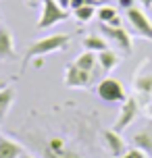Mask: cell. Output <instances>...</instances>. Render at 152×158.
<instances>
[{
    "label": "cell",
    "mask_w": 152,
    "mask_h": 158,
    "mask_svg": "<svg viewBox=\"0 0 152 158\" xmlns=\"http://www.w3.org/2000/svg\"><path fill=\"white\" fill-rule=\"evenodd\" d=\"M69 40H71V35H67V33H52V35L36 40L32 46L27 48V52H25L21 73H23L25 69L29 67V63H32L33 58H38V56H46V54H52V52L67 50V48H69Z\"/></svg>",
    "instance_id": "1"
},
{
    "label": "cell",
    "mask_w": 152,
    "mask_h": 158,
    "mask_svg": "<svg viewBox=\"0 0 152 158\" xmlns=\"http://www.w3.org/2000/svg\"><path fill=\"white\" fill-rule=\"evenodd\" d=\"M69 17V10L58 6L56 0H42V13H40V19H38V29H50L54 27L56 23L61 21H67Z\"/></svg>",
    "instance_id": "2"
},
{
    "label": "cell",
    "mask_w": 152,
    "mask_h": 158,
    "mask_svg": "<svg viewBox=\"0 0 152 158\" xmlns=\"http://www.w3.org/2000/svg\"><path fill=\"white\" fill-rule=\"evenodd\" d=\"M96 94L104 102H125V98H127L123 83H121L119 79H112V77H106L98 83Z\"/></svg>",
    "instance_id": "3"
},
{
    "label": "cell",
    "mask_w": 152,
    "mask_h": 158,
    "mask_svg": "<svg viewBox=\"0 0 152 158\" xmlns=\"http://www.w3.org/2000/svg\"><path fill=\"white\" fill-rule=\"evenodd\" d=\"M100 31H102V35L106 40H111L123 54H131V50H133V42H131V35H129V31L123 27V25H121V27H111V25L102 23V25H100Z\"/></svg>",
    "instance_id": "4"
},
{
    "label": "cell",
    "mask_w": 152,
    "mask_h": 158,
    "mask_svg": "<svg viewBox=\"0 0 152 158\" xmlns=\"http://www.w3.org/2000/svg\"><path fill=\"white\" fill-rule=\"evenodd\" d=\"M127 21L137 35H142V38L152 42V19L146 15L142 8H136V6L127 8Z\"/></svg>",
    "instance_id": "5"
},
{
    "label": "cell",
    "mask_w": 152,
    "mask_h": 158,
    "mask_svg": "<svg viewBox=\"0 0 152 158\" xmlns=\"http://www.w3.org/2000/svg\"><path fill=\"white\" fill-rule=\"evenodd\" d=\"M44 156L46 158H83L77 152L69 150L63 137H50L46 142V148H44Z\"/></svg>",
    "instance_id": "6"
},
{
    "label": "cell",
    "mask_w": 152,
    "mask_h": 158,
    "mask_svg": "<svg viewBox=\"0 0 152 158\" xmlns=\"http://www.w3.org/2000/svg\"><path fill=\"white\" fill-rule=\"evenodd\" d=\"M137 117V100L136 98H125V102L121 106V112H119V118H117V123H115V131H125L127 125H131V121Z\"/></svg>",
    "instance_id": "7"
},
{
    "label": "cell",
    "mask_w": 152,
    "mask_h": 158,
    "mask_svg": "<svg viewBox=\"0 0 152 158\" xmlns=\"http://www.w3.org/2000/svg\"><path fill=\"white\" fill-rule=\"evenodd\" d=\"M90 79H92V73L79 69L75 63H71L65 69V85L67 87H88Z\"/></svg>",
    "instance_id": "8"
},
{
    "label": "cell",
    "mask_w": 152,
    "mask_h": 158,
    "mask_svg": "<svg viewBox=\"0 0 152 158\" xmlns=\"http://www.w3.org/2000/svg\"><path fill=\"white\" fill-rule=\"evenodd\" d=\"M0 60H17V50H15V40L11 35L6 27H0Z\"/></svg>",
    "instance_id": "9"
},
{
    "label": "cell",
    "mask_w": 152,
    "mask_h": 158,
    "mask_svg": "<svg viewBox=\"0 0 152 158\" xmlns=\"http://www.w3.org/2000/svg\"><path fill=\"white\" fill-rule=\"evenodd\" d=\"M104 137V143H106V148L111 152L115 158H119L125 154V142H123V137H121L119 131H115V129H106L102 133Z\"/></svg>",
    "instance_id": "10"
},
{
    "label": "cell",
    "mask_w": 152,
    "mask_h": 158,
    "mask_svg": "<svg viewBox=\"0 0 152 158\" xmlns=\"http://www.w3.org/2000/svg\"><path fill=\"white\" fill-rule=\"evenodd\" d=\"M98 64L102 67L104 73H111L115 67H119L121 63V54L119 52H115V50H111V48H106V50H102V52H98Z\"/></svg>",
    "instance_id": "11"
},
{
    "label": "cell",
    "mask_w": 152,
    "mask_h": 158,
    "mask_svg": "<svg viewBox=\"0 0 152 158\" xmlns=\"http://www.w3.org/2000/svg\"><path fill=\"white\" fill-rule=\"evenodd\" d=\"M23 148L6 135H0V158H21Z\"/></svg>",
    "instance_id": "12"
},
{
    "label": "cell",
    "mask_w": 152,
    "mask_h": 158,
    "mask_svg": "<svg viewBox=\"0 0 152 158\" xmlns=\"http://www.w3.org/2000/svg\"><path fill=\"white\" fill-rule=\"evenodd\" d=\"M81 44H83V48H86V50H90V52H96V54L108 48V42H106V38L98 35V33H90V35H86Z\"/></svg>",
    "instance_id": "13"
},
{
    "label": "cell",
    "mask_w": 152,
    "mask_h": 158,
    "mask_svg": "<svg viewBox=\"0 0 152 158\" xmlns=\"http://www.w3.org/2000/svg\"><path fill=\"white\" fill-rule=\"evenodd\" d=\"M136 92L144 102H148V98L152 96V75H137Z\"/></svg>",
    "instance_id": "14"
},
{
    "label": "cell",
    "mask_w": 152,
    "mask_h": 158,
    "mask_svg": "<svg viewBox=\"0 0 152 158\" xmlns=\"http://www.w3.org/2000/svg\"><path fill=\"white\" fill-rule=\"evenodd\" d=\"M73 63L77 64L79 69H83V71H90L94 73V69H96V63H98V56L96 52H90V50H86V52H81Z\"/></svg>",
    "instance_id": "15"
},
{
    "label": "cell",
    "mask_w": 152,
    "mask_h": 158,
    "mask_svg": "<svg viewBox=\"0 0 152 158\" xmlns=\"http://www.w3.org/2000/svg\"><path fill=\"white\" fill-rule=\"evenodd\" d=\"M13 100H15V89L13 87L6 85L4 89H0V118L6 117V112L13 106Z\"/></svg>",
    "instance_id": "16"
},
{
    "label": "cell",
    "mask_w": 152,
    "mask_h": 158,
    "mask_svg": "<svg viewBox=\"0 0 152 158\" xmlns=\"http://www.w3.org/2000/svg\"><path fill=\"white\" fill-rule=\"evenodd\" d=\"M133 143H136L137 150L146 152V154H152V135L148 131H140V133L133 135Z\"/></svg>",
    "instance_id": "17"
},
{
    "label": "cell",
    "mask_w": 152,
    "mask_h": 158,
    "mask_svg": "<svg viewBox=\"0 0 152 158\" xmlns=\"http://www.w3.org/2000/svg\"><path fill=\"white\" fill-rule=\"evenodd\" d=\"M115 17H119V6H112V4H102L98 6V21L100 23H111Z\"/></svg>",
    "instance_id": "18"
},
{
    "label": "cell",
    "mask_w": 152,
    "mask_h": 158,
    "mask_svg": "<svg viewBox=\"0 0 152 158\" xmlns=\"http://www.w3.org/2000/svg\"><path fill=\"white\" fill-rule=\"evenodd\" d=\"M96 15V6H79V8H73V17L79 21V23H88L92 21V17Z\"/></svg>",
    "instance_id": "19"
},
{
    "label": "cell",
    "mask_w": 152,
    "mask_h": 158,
    "mask_svg": "<svg viewBox=\"0 0 152 158\" xmlns=\"http://www.w3.org/2000/svg\"><path fill=\"white\" fill-rule=\"evenodd\" d=\"M106 4V0H71V10L79 6H102Z\"/></svg>",
    "instance_id": "20"
},
{
    "label": "cell",
    "mask_w": 152,
    "mask_h": 158,
    "mask_svg": "<svg viewBox=\"0 0 152 158\" xmlns=\"http://www.w3.org/2000/svg\"><path fill=\"white\" fill-rule=\"evenodd\" d=\"M129 154H131V158H146V152L137 150V148H133V150H129Z\"/></svg>",
    "instance_id": "21"
},
{
    "label": "cell",
    "mask_w": 152,
    "mask_h": 158,
    "mask_svg": "<svg viewBox=\"0 0 152 158\" xmlns=\"http://www.w3.org/2000/svg\"><path fill=\"white\" fill-rule=\"evenodd\" d=\"M133 0H119V8H131Z\"/></svg>",
    "instance_id": "22"
},
{
    "label": "cell",
    "mask_w": 152,
    "mask_h": 158,
    "mask_svg": "<svg viewBox=\"0 0 152 158\" xmlns=\"http://www.w3.org/2000/svg\"><path fill=\"white\" fill-rule=\"evenodd\" d=\"M106 25H111V27H121V25H123V21H121V17H115L111 23H106Z\"/></svg>",
    "instance_id": "23"
},
{
    "label": "cell",
    "mask_w": 152,
    "mask_h": 158,
    "mask_svg": "<svg viewBox=\"0 0 152 158\" xmlns=\"http://www.w3.org/2000/svg\"><path fill=\"white\" fill-rule=\"evenodd\" d=\"M56 2H58V6L65 8V10H67V8H71V0H56Z\"/></svg>",
    "instance_id": "24"
},
{
    "label": "cell",
    "mask_w": 152,
    "mask_h": 158,
    "mask_svg": "<svg viewBox=\"0 0 152 158\" xmlns=\"http://www.w3.org/2000/svg\"><path fill=\"white\" fill-rule=\"evenodd\" d=\"M140 2H142V6H144V8H150L152 6V0H140Z\"/></svg>",
    "instance_id": "25"
},
{
    "label": "cell",
    "mask_w": 152,
    "mask_h": 158,
    "mask_svg": "<svg viewBox=\"0 0 152 158\" xmlns=\"http://www.w3.org/2000/svg\"><path fill=\"white\" fill-rule=\"evenodd\" d=\"M25 2H27V4H29V6H36V4H40L42 0H25Z\"/></svg>",
    "instance_id": "26"
},
{
    "label": "cell",
    "mask_w": 152,
    "mask_h": 158,
    "mask_svg": "<svg viewBox=\"0 0 152 158\" xmlns=\"http://www.w3.org/2000/svg\"><path fill=\"white\" fill-rule=\"evenodd\" d=\"M146 114H148V117H150V118H152V102H150V104H148V108H146Z\"/></svg>",
    "instance_id": "27"
},
{
    "label": "cell",
    "mask_w": 152,
    "mask_h": 158,
    "mask_svg": "<svg viewBox=\"0 0 152 158\" xmlns=\"http://www.w3.org/2000/svg\"><path fill=\"white\" fill-rule=\"evenodd\" d=\"M4 87H6V81H4V79H0V89H4Z\"/></svg>",
    "instance_id": "28"
},
{
    "label": "cell",
    "mask_w": 152,
    "mask_h": 158,
    "mask_svg": "<svg viewBox=\"0 0 152 158\" xmlns=\"http://www.w3.org/2000/svg\"><path fill=\"white\" fill-rule=\"evenodd\" d=\"M21 158H33V156H29V154H21Z\"/></svg>",
    "instance_id": "29"
},
{
    "label": "cell",
    "mask_w": 152,
    "mask_h": 158,
    "mask_svg": "<svg viewBox=\"0 0 152 158\" xmlns=\"http://www.w3.org/2000/svg\"><path fill=\"white\" fill-rule=\"evenodd\" d=\"M0 23H2V17H0Z\"/></svg>",
    "instance_id": "30"
}]
</instances>
